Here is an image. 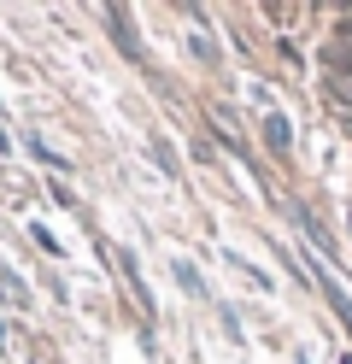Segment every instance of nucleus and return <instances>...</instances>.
<instances>
[{"mask_svg": "<svg viewBox=\"0 0 352 364\" xmlns=\"http://www.w3.org/2000/svg\"><path fill=\"white\" fill-rule=\"evenodd\" d=\"M317 288H323V300L335 306V317H341V323H346V335H352V300L335 288V277H317Z\"/></svg>", "mask_w": 352, "mask_h": 364, "instance_id": "obj_1", "label": "nucleus"}, {"mask_svg": "<svg viewBox=\"0 0 352 364\" xmlns=\"http://www.w3.org/2000/svg\"><path fill=\"white\" fill-rule=\"evenodd\" d=\"M265 141H270V147H288V141H294V129H288L282 112H270V118H265Z\"/></svg>", "mask_w": 352, "mask_h": 364, "instance_id": "obj_2", "label": "nucleus"}, {"mask_svg": "<svg viewBox=\"0 0 352 364\" xmlns=\"http://www.w3.org/2000/svg\"><path fill=\"white\" fill-rule=\"evenodd\" d=\"M329 95H335L341 106H352V77H341V71H335V77H329Z\"/></svg>", "mask_w": 352, "mask_h": 364, "instance_id": "obj_3", "label": "nucleus"}, {"mask_svg": "<svg viewBox=\"0 0 352 364\" xmlns=\"http://www.w3.org/2000/svg\"><path fill=\"white\" fill-rule=\"evenodd\" d=\"M0 341H6V323H0Z\"/></svg>", "mask_w": 352, "mask_h": 364, "instance_id": "obj_4", "label": "nucleus"}]
</instances>
